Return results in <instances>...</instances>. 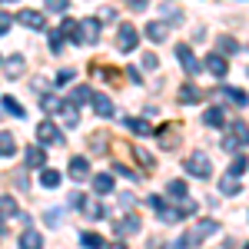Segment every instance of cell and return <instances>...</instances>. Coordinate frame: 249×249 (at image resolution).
<instances>
[{"instance_id":"cell-1","label":"cell","mask_w":249,"mask_h":249,"mask_svg":"<svg viewBox=\"0 0 249 249\" xmlns=\"http://www.w3.org/2000/svg\"><path fill=\"white\" fill-rule=\"evenodd\" d=\"M213 232H219V223L216 219H199L190 232H183L179 239H176V249H186V246H199L203 239H210Z\"/></svg>"},{"instance_id":"cell-2","label":"cell","mask_w":249,"mask_h":249,"mask_svg":"<svg viewBox=\"0 0 249 249\" xmlns=\"http://www.w3.org/2000/svg\"><path fill=\"white\" fill-rule=\"evenodd\" d=\"M37 140L43 146H57V143H63V133H60V126L53 120H40L37 123Z\"/></svg>"},{"instance_id":"cell-3","label":"cell","mask_w":249,"mask_h":249,"mask_svg":"<svg viewBox=\"0 0 249 249\" xmlns=\"http://www.w3.org/2000/svg\"><path fill=\"white\" fill-rule=\"evenodd\" d=\"M186 173H190V176H196V179H210V173H213L210 170V156L196 150V153L186 160Z\"/></svg>"},{"instance_id":"cell-4","label":"cell","mask_w":249,"mask_h":249,"mask_svg":"<svg viewBox=\"0 0 249 249\" xmlns=\"http://www.w3.org/2000/svg\"><path fill=\"white\" fill-rule=\"evenodd\" d=\"M176 60H179V67H183L186 73H193V77L203 70V63L196 60V53L190 50V43H176Z\"/></svg>"},{"instance_id":"cell-5","label":"cell","mask_w":249,"mask_h":249,"mask_svg":"<svg viewBox=\"0 0 249 249\" xmlns=\"http://www.w3.org/2000/svg\"><path fill=\"white\" fill-rule=\"evenodd\" d=\"M136 43H140L136 27H133V23H120V34H116V47H120V53H130V50H136Z\"/></svg>"},{"instance_id":"cell-6","label":"cell","mask_w":249,"mask_h":249,"mask_svg":"<svg viewBox=\"0 0 249 249\" xmlns=\"http://www.w3.org/2000/svg\"><path fill=\"white\" fill-rule=\"evenodd\" d=\"M140 216H123V219H113V232L116 236H133V232H140Z\"/></svg>"},{"instance_id":"cell-7","label":"cell","mask_w":249,"mask_h":249,"mask_svg":"<svg viewBox=\"0 0 249 249\" xmlns=\"http://www.w3.org/2000/svg\"><path fill=\"white\" fill-rule=\"evenodd\" d=\"M90 103H93L96 116H107V120H110V116L116 113V110H113V100H110L107 93H90Z\"/></svg>"},{"instance_id":"cell-8","label":"cell","mask_w":249,"mask_h":249,"mask_svg":"<svg viewBox=\"0 0 249 249\" xmlns=\"http://www.w3.org/2000/svg\"><path fill=\"white\" fill-rule=\"evenodd\" d=\"M203 67L210 70L213 77H226V73H230V63H226V57H223V53H210Z\"/></svg>"},{"instance_id":"cell-9","label":"cell","mask_w":249,"mask_h":249,"mask_svg":"<svg viewBox=\"0 0 249 249\" xmlns=\"http://www.w3.org/2000/svg\"><path fill=\"white\" fill-rule=\"evenodd\" d=\"M96 40H100V23H96L93 17L83 20V23H80V43H90V47H93Z\"/></svg>"},{"instance_id":"cell-10","label":"cell","mask_w":249,"mask_h":249,"mask_svg":"<svg viewBox=\"0 0 249 249\" xmlns=\"http://www.w3.org/2000/svg\"><path fill=\"white\" fill-rule=\"evenodd\" d=\"M20 23H23L27 30H43V27H47V20H43L40 10H20Z\"/></svg>"},{"instance_id":"cell-11","label":"cell","mask_w":249,"mask_h":249,"mask_svg":"<svg viewBox=\"0 0 249 249\" xmlns=\"http://www.w3.org/2000/svg\"><path fill=\"white\" fill-rule=\"evenodd\" d=\"M3 70H7V77H10V80H17V77H23L27 63H23V57H20V53H14V57L3 60Z\"/></svg>"},{"instance_id":"cell-12","label":"cell","mask_w":249,"mask_h":249,"mask_svg":"<svg viewBox=\"0 0 249 249\" xmlns=\"http://www.w3.org/2000/svg\"><path fill=\"white\" fill-rule=\"evenodd\" d=\"M87 173H90V163H87V156H73V160H70V179L83 183V179H87Z\"/></svg>"},{"instance_id":"cell-13","label":"cell","mask_w":249,"mask_h":249,"mask_svg":"<svg viewBox=\"0 0 249 249\" xmlns=\"http://www.w3.org/2000/svg\"><path fill=\"white\" fill-rule=\"evenodd\" d=\"M80 213L90 216V219H107V210H103L96 199H80Z\"/></svg>"},{"instance_id":"cell-14","label":"cell","mask_w":249,"mask_h":249,"mask_svg":"<svg viewBox=\"0 0 249 249\" xmlns=\"http://www.w3.org/2000/svg\"><path fill=\"white\" fill-rule=\"evenodd\" d=\"M93 193H96V196L116 193V190H113V176H110V173H100V176H93Z\"/></svg>"},{"instance_id":"cell-15","label":"cell","mask_w":249,"mask_h":249,"mask_svg":"<svg viewBox=\"0 0 249 249\" xmlns=\"http://www.w3.org/2000/svg\"><path fill=\"white\" fill-rule=\"evenodd\" d=\"M203 123H206V126H226V110H223V107H210V110L203 113Z\"/></svg>"},{"instance_id":"cell-16","label":"cell","mask_w":249,"mask_h":249,"mask_svg":"<svg viewBox=\"0 0 249 249\" xmlns=\"http://www.w3.org/2000/svg\"><path fill=\"white\" fill-rule=\"evenodd\" d=\"M27 166H30V170H43V166H47L43 146H30V150H27Z\"/></svg>"},{"instance_id":"cell-17","label":"cell","mask_w":249,"mask_h":249,"mask_svg":"<svg viewBox=\"0 0 249 249\" xmlns=\"http://www.w3.org/2000/svg\"><path fill=\"white\" fill-rule=\"evenodd\" d=\"M143 34L153 40V43H163V40H166V23L153 20V23H146V30H143Z\"/></svg>"},{"instance_id":"cell-18","label":"cell","mask_w":249,"mask_h":249,"mask_svg":"<svg viewBox=\"0 0 249 249\" xmlns=\"http://www.w3.org/2000/svg\"><path fill=\"white\" fill-rule=\"evenodd\" d=\"M219 190L226 193V196H236V193H239V176H232V173H223V176H219Z\"/></svg>"},{"instance_id":"cell-19","label":"cell","mask_w":249,"mask_h":249,"mask_svg":"<svg viewBox=\"0 0 249 249\" xmlns=\"http://www.w3.org/2000/svg\"><path fill=\"white\" fill-rule=\"evenodd\" d=\"M20 246L23 249H37V246H43V236H40L37 230H23L20 232Z\"/></svg>"},{"instance_id":"cell-20","label":"cell","mask_w":249,"mask_h":249,"mask_svg":"<svg viewBox=\"0 0 249 249\" xmlns=\"http://www.w3.org/2000/svg\"><path fill=\"white\" fill-rule=\"evenodd\" d=\"M219 93L226 96L230 103H236V107H246V103H249V96L243 93V90H236V87H219Z\"/></svg>"},{"instance_id":"cell-21","label":"cell","mask_w":249,"mask_h":249,"mask_svg":"<svg viewBox=\"0 0 249 249\" xmlns=\"http://www.w3.org/2000/svg\"><path fill=\"white\" fill-rule=\"evenodd\" d=\"M126 126H130L133 133H140V136H150V133H153L150 120H143V116H130V120H126Z\"/></svg>"},{"instance_id":"cell-22","label":"cell","mask_w":249,"mask_h":249,"mask_svg":"<svg viewBox=\"0 0 249 249\" xmlns=\"http://www.w3.org/2000/svg\"><path fill=\"white\" fill-rule=\"evenodd\" d=\"M230 133L236 136V143H239V146H249V126L243 123V120H236V123H232Z\"/></svg>"},{"instance_id":"cell-23","label":"cell","mask_w":249,"mask_h":249,"mask_svg":"<svg viewBox=\"0 0 249 249\" xmlns=\"http://www.w3.org/2000/svg\"><path fill=\"white\" fill-rule=\"evenodd\" d=\"M40 186H43V190H57L60 186V173L57 170H43L40 173Z\"/></svg>"},{"instance_id":"cell-24","label":"cell","mask_w":249,"mask_h":249,"mask_svg":"<svg viewBox=\"0 0 249 249\" xmlns=\"http://www.w3.org/2000/svg\"><path fill=\"white\" fill-rule=\"evenodd\" d=\"M17 153V140L14 133H0V156H14Z\"/></svg>"},{"instance_id":"cell-25","label":"cell","mask_w":249,"mask_h":249,"mask_svg":"<svg viewBox=\"0 0 249 249\" xmlns=\"http://www.w3.org/2000/svg\"><path fill=\"white\" fill-rule=\"evenodd\" d=\"M60 34H63L67 40H73V43H80V23H77V20H63Z\"/></svg>"},{"instance_id":"cell-26","label":"cell","mask_w":249,"mask_h":249,"mask_svg":"<svg viewBox=\"0 0 249 249\" xmlns=\"http://www.w3.org/2000/svg\"><path fill=\"white\" fill-rule=\"evenodd\" d=\"M7 216H17V199L14 196H0V219Z\"/></svg>"},{"instance_id":"cell-27","label":"cell","mask_w":249,"mask_h":249,"mask_svg":"<svg viewBox=\"0 0 249 249\" xmlns=\"http://www.w3.org/2000/svg\"><path fill=\"white\" fill-rule=\"evenodd\" d=\"M199 100H203V93H199L193 83H186V87L179 90V103H199Z\"/></svg>"},{"instance_id":"cell-28","label":"cell","mask_w":249,"mask_h":249,"mask_svg":"<svg viewBox=\"0 0 249 249\" xmlns=\"http://www.w3.org/2000/svg\"><path fill=\"white\" fill-rule=\"evenodd\" d=\"M80 243H83V246H90V249H103V246H107V239H103L100 232H83V236H80Z\"/></svg>"},{"instance_id":"cell-29","label":"cell","mask_w":249,"mask_h":249,"mask_svg":"<svg viewBox=\"0 0 249 249\" xmlns=\"http://www.w3.org/2000/svg\"><path fill=\"white\" fill-rule=\"evenodd\" d=\"M90 93H93L90 87H73V93H70V103H73V107H77V103H87V100H90Z\"/></svg>"},{"instance_id":"cell-30","label":"cell","mask_w":249,"mask_h":249,"mask_svg":"<svg viewBox=\"0 0 249 249\" xmlns=\"http://www.w3.org/2000/svg\"><path fill=\"white\" fill-rule=\"evenodd\" d=\"M246 170H249V160H246V156H232V163H230V173H232V176H243Z\"/></svg>"},{"instance_id":"cell-31","label":"cell","mask_w":249,"mask_h":249,"mask_svg":"<svg viewBox=\"0 0 249 249\" xmlns=\"http://www.w3.org/2000/svg\"><path fill=\"white\" fill-rule=\"evenodd\" d=\"M3 110H7L10 116H27V113H23V107H20L14 96H3Z\"/></svg>"},{"instance_id":"cell-32","label":"cell","mask_w":249,"mask_h":249,"mask_svg":"<svg viewBox=\"0 0 249 249\" xmlns=\"http://www.w3.org/2000/svg\"><path fill=\"white\" fill-rule=\"evenodd\" d=\"M43 3H47L50 14H67L70 10V0H43Z\"/></svg>"},{"instance_id":"cell-33","label":"cell","mask_w":249,"mask_h":249,"mask_svg":"<svg viewBox=\"0 0 249 249\" xmlns=\"http://www.w3.org/2000/svg\"><path fill=\"white\" fill-rule=\"evenodd\" d=\"M63 47H67V37H63L60 30H53V34H50V50H53V53H63Z\"/></svg>"},{"instance_id":"cell-34","label":"cell","mask_w":249,"mask_h":249,"mask_svg":"<svg viewBox=\"0 0 249 249\" xmlns=\"http://www.w3.org/2000/svg\"><path fill=\"white\" fill-rule=\"evenodd\" d=\"M166 193H170L173 199H179V196H186V183L183 179H173L170 186H166Z\"/></svg>"},{"instance_id":"cell-35","label":"cell","mask_w":249,"mask_h":249,"mask_svg":"<svg viewBox=\"0 0 249 249\" xmlns=\"http://www.w3.org/2000/svg\"><path fill=\"white\" fill-rule=\"evenodd\" d=\"M219 50H223V53H236V50H239V43H236L232 37H226V34H223V37H219Z\"/></svg>"},{"instance_id":"cell-36","label":"cell","mask_w":249,"mask_h":249,"mask_svg":"<svg viewBox=\"0 0 249 249\" xmlns=\"http://www.w3.org/2000/svg\"><path fill=\"white\" fill-rule=\"evenodd\" d=\"M40 107H43L47 113H53V110H60V100H57V96H47V93H43V96H40Z\"/></svg>"},{"instance_id":"cell-37","label":"cell","mask_w":249,"mask_h":249,"mask_svg":"<svg viewBox=\"0 0 249 249\" xmlns=\"http://www.w3.org/2000/svg\"><path fill=\"white\" fill-rule=\"evenodd\" d=\"M43 219H47V226H60V219H63V210H47V213H43Z\"/></svg>"},{"instance_id":"cell-38","label":"cell","mask_w":249,"mask_h":249,"mask_svg":"<svg viewBox=\"0 0 249 249\" xmlns=\"http://www.w3.org/2000/svg\"><path fill=\"white\" fill-rule=\"evenodd\" d=\"M143 70H156V67H160V57H156V53H143Z\"/></svg>"},{"instance_id":"cell-39","label":"cell","mask_w":249,"mask_h":249,"mask_svg":"<svg viewBox=\"0 0 249 249\" xmlns=\"http://www.w3.org/2000/svg\"><path fill=\"white\" fill-rule=\"evenodd\" d=\"M10 27H14V17L0 10V34H10Z\"/></svg>"},{"instance_id":"cell-40","label":"cell","mask_w":249,"mask_h":249,"mask_svg":"<svg viewBox=\"0 0 249 249\" xmlns=\"http://www.w3.org/2000/svg\"><path fill=\"white\" fill-rule=\"evenodd\" d=\"M136 160H140V163H143V166H153V156L146 153V150H143V146H136Z\"/></svg>"},{"instance_id":"cell-41","label":"cell","mask_w":249,"mask_h":249,"mask_svg":"<svg viewBox=\"0 0 249 249\" xmlns=\"http://www.w3.org/2000/svg\"><path fill=\"white\" fill-rule=\"evenodd\" d=\"M223 150H230V153H236V150H239V143H236V136H226V140H223Z\"/></svg>"},{"instance_id":"cell-42","label":"cell","mask_w":249,"mask_h":249,"mask_svg":"<svg viewBox=\"0 0 249 249\" xmlns=\"http://www.w3.org/2000/svg\"><path fill=\"white\" fill-rule=\"evenodd\" d=\"M73 80V70H63V73H57V87L60 83H70Z\"/></svg>"},{"instance_id":"cell-43","label":"cell","mask_w":249,"mask_h":249,"mask_svg":"<svg viewBox=\"0 0 249 249\" xmlns=\"http://www.w3.org/2000/svg\"><path fill=\"white\" fill-rule=\"evenodd\" d=\"M130 7H133V10H146V7H150V0H130Z\"/></svg>"},{"instance_id":"cell-44","label":"cell","mask_w":249,"mask_h":249,"mask_svg":"<svg viewBox=\"0 0 249 249\" xmlns=\"http://www.w3.org/2000/svg\"><path fill=\"white\" fill-rule=\"evenodd\" d=\"M0 236H3V219H0Z\"/></svg>"},{"instance_id":"cell-45","label":"cell","mask_w":249,"mask_h":249,"mask_svg":"<svg viewBox=\"0 0 249 249\" xmlns=\"http://www.w3.org/2000/svg\"><path fill=\"white\" fill-rule=\"evenodd\" d=\"M0 3H10V0H0Z\"/></svg>"}]
</instances>
